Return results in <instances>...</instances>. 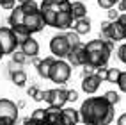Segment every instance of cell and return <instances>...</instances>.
Masks as SVG:
<instances>
[{
	"mask_svg": "<svg viewBox=\"0 0 126 125\" xmlns=\"http://www.w3.org/2000/svg\"><path fill=\"white\" fill-rule=\"evenodd\" d=\"M80 123V113L73 107H62L61 109V125H77Z\"/></svg>",
	"mask_w": 126,
	"mask_h": 125,
	"instance_id": "cell-11",
	"label": "cell"
},
{
	"mask_svg": "<svg viewBox=\"0 0 126 125\" xmlns=\"http://www.w3.org/2000/svg\"><path fill=\"white\" fill-rule=\"evenodd\" d=\"M117 2H119V0H98V5L101 7V9H107L108 11V9H112Z\"/></svg>",
	"mask_w": 126,
	"mask_h": 125,
	"instance_id": "cell-27",
	"label": "cell"
},
{
	"mask_svg": "<svg viewBox=\"0 0 126 125\" xmlns=\"http://www.w3.org/2000/svg\"><path fill=\"white\" fill-rule=\"evenodd\" d=\"M85 52H87V66L96 70L101 66H107L112 50L107 47L103 39H91L85 45Z\"/></svg>",
	"mask_w": 126,
	"mask_h": 125,
	"instance_id": "cell-2",
	"label": "cell"
},
{
	"mask_svg": "<svg viewBox=\"0 0 126 125\" xmlns=\"http://www.w3.org/2000/svg\"><path fill=\"white\" fill-rule=\"evenodd\" d=\"M30 61H32V64H34V66H37V64L41 63V59H39V57H37V55H36V57H32V59H30Z\"/></svg>",
	"mask_w": 126,
	"mask_h": 125,
	"instance_id": "cell-40",
	"label": "cell"
},
{
	"mask_svg": "<svg viewBox=\"0 0 126 125\" xmlns=\"http://www.w3.org/2000/svg\"><path fill=\"white\" fill-rule=\"evenodd\" d=\"M45 102L48 105H55V107H62L68 102V89L64 88H55V89H46L45 91Z\"/></svg>",
	"mask_w": 126,
	"mask_h": 125,
	"instance_id": "cell-7",
	"label": "cell"
},
{
	"mask_svg": "<svg viewBox=\"0 0 126 125\" xmlns=\"http://www.w3.org/2000/svg\"><path fill=\"white\" fill-rule=\"evenodd\" d=\"M73 29H75V32H77L78 36H85V34H89L91 32V20L87 18H80V20H75L73 22Z\"/></svg>",
	"mask_w": 126,
	"mask_h": 125,
	"instance_id": "cell-16",
	"label": "cell"
},
{
	"mask_svg": "<svg viewBox=\"0 0 126 125\" xmlns=\"http://www.w3.org/2000/svg\"><path fill=\"white\" fill-rule=\"evenodd\" d=\"M20 43L16 41L11 27H0V52L2 55H11L14 50H18Z\"/></svg>",
	"mask_w": 126,
	"mask_h": 125,
	"instance_id": "cell-5",
	"label": "cell"
},
{
	"mask_svg": "<svg viewBox=\"0 0 126 125\" xmlns=\"http://www.w3.org/2000/svg\"><path fill=\"white\" fill-rule=\"evenodd\" d=\"M7 68H9L7 72H9V75H11V73H14V72H18V70H21V64H16L14 61H11L9 64H7Z\"/></svg>",
	"mask_w": 126,
	"mask_h": 125,
	"instance_id": "cell-33",
	"label": "cell"
},
{
	"mask_svg": "<svg viewBox=\"0 0 126 125\" xmlns=\"http://www.w3.org/2000/svg\"><path fill=\"white\" fill-rule=\"evenodd\" d=\"M16 2H20V5H21V4H27V2H32V0H16Z\"/></svg>",
	"mask_w": 126,
	"mask_h": 125,
	"instance_id": "cell-42",
	"label": "cell"
},
{
	"mask_svg": "<svg viewBox=\"0 0 126 125\" xmlns=\"http://www.w3.org/2000/svg\"><path fill=\"white\" fill-rule=\"evenodd\" d=\"M101 86V80L98 79L96 73H91V75H85V77L82 79V91L85 95H94L96 91L99 89Z\"/></svg>",
	"mask_w": 126,
	"mask_h": 125,
	"instance_id": "cell-10",
	"label": "cell"
},
{
	"mask_svg": "<svg viewBox=\"0 0 126 125\" xmlns=\"http://www.w3.org/2000/svg\"><path fill=\"white\" fill-rule=\"evenodd\" d=\"M16 4V0H0V9H5V11H13L14 9V5Z\"/></svg>",
	"mask_w": 126,
	"mask_h": 125,
	"instance_id": "cell-29",
	"label": "cell"
},
{
	"mask_svg": "<svg viewBox=\"0 0 126 125\" xmlns=\"http://www.w3.org/2000/svg\"><path fill=\"white\" fill-rule=\"evenodd\" d=\"M20 50H21L27 57H30V59H32V57H36V55L39 54V43L30 36L29 39H25L23 43H20Z\"/></svg>",
	"mask_w": 126,
	"mask_h": 125,
	"instance_id": "cell-14",
	"label": "cell"
},
{
	"mask_svg": "<svg viewBox=\"0 0 126 125\" xmlns=\"http://www.w3.org/2000/svg\"><path fill=\"white\" fill-rule=\"evenodd\" d=\"M32 98H34L36 102H43V100H45V91H41V89H37V91H36V95L32 97Z\"/></svg>",
	"mask_w": 126,
	"mask_h": 125,
	"instance_id": "cell-35",
	"label": "cell"
},
{
	"mask_svg": "<svg viewBox=\"0 0 126 125\" xmlns=\"http://www.w3.org/2000/svg\"><path fill=\"white\" fill-rule=\"evenodd\" d=\"M2 57H4V55H2V52H0V61H2Z\"/></svg>",
	"mask_w": 126,
	"mask_h": 125,
	"instance_id": "cell-43",
	"label": "cell"
},
{
	"mask_svg": "<svg viewBox=\"0 0 126 125\" xmlns=\"http://www.w3.org/2000/svg\"><path fill=\"white\" fill-rule=\"evenodd\" d=\"M11 80H13L14 86L23 88L25 84H27V73H25V70H18V72L11 73Z\"/></svg>",
	"mask_w": 126,
	"mask_h": 125,
	"instance_id": "cell-20",
	"label": "cell"
},
{
	"mask_svg": "<svg viewBox=\"0 0 126 125\" xmlns=\"http://www.w3.org/2000/svg\"><path fill=\"white\" fill-rule=\"evenodd\" d=\"M23 20H25V13L21 9V5L14 7L9 14V27H14V25H23Z\"/></svg>",
	"mask_w": 126,
	"mask_h": 125,
	"instance_id": "cell-17",
	"label": "cell"
},
{
	"mask_svg": "<svg viewBox=\"0 0 126 125\" xmlns=\"http://www.w3.org/2000/svg\"><path fill=\"white\" fill-rule=\"evenodd\" d=\"M108 38H110L114 43L123 41V39H126V29L117 20L115 22H110V27H108Z\"/></svg>",
	"mask_w": 126,
	"mask_h": 125,
	"instance_id": "cell-12",
	"label": "cell"
},
{
	"mask_svg": "<svg viewBox=\"0 0 126 125\" xmlns=\"http://www.w3.org/2000/svg\"><path fill=\"white\" fill-rule=\"evenodd\" d=\"M11 30H13V34H14V38H16V41L18 43H23L25 39H29L32 34L27 30V27L25 25H14V27H11Z\"/></svg>",
	"mask_w": 126,
	"mask_h": 125,
	"instance_id": "cell-19",
	"label": "cell"
},
{
	"mask_svg": "<svg viewBox=\"0 0 126 125\" xmlns=\"http://www.w3.org/2000/svg\"><path fill=\"white\" fill-rule=\"evenodd\" d=\"M23 125H46L45 122H32L30 118H25L23 120Z\"/></svg>",
	"mask_w": 126,
	"mask_h": 125,
	"instance_id": "cell-36",
	"label": "cell"
},
{
	"mask_svg": "<svg viewBox=\"0 0 126 125\" xmlns=\"http://www.w3.org/2000/svg\"><path fill=\"white\" fill-rule=\"evenodd\" d=\"M18 105L9 98H0V125H16Z\"/></svg>",
	"mask_w": 126,
	"mask_h": 125,
	"instance_id": "cell-4",
	"label": "cell"
},
{
	"mask_svg": "<svg viewBox=\"0 0 126 125\" xmlns=\"http://www.w3.org/2000/svg\"><path fill=\"white\" fill-rule=\"evenodd\" d=\"M36 91H37L36 86H30V88H27V95H29V97H34V95H36Z\"/></svg>",
	"mask_w": 126,
	"mask_h": 125,
	"instance_id": "cell-39",
	"label": "cell"
},
{
	"mask_svg": "<svg viewBox=\"0 0 126 125\" xmlns=\"http://www.w3.org/2000/svg\"><path fill=\"white\" fill-rule=\"evenodd\" d=\"M27 59H29V57L25 55L21 50H14V52L11 54V61H14L16 64H25V63H27Z\"/></svg>",
	"mask_w": 126,
	"mask_h": 125,
	"instance_id": "cell-24",
	"label": "cell"
},
{
	"mask_svg": "<svg viewBox=\"0 0 126 125\" xmlns=\"http://www.w3.org/2000/svg\"><path fill=\"white\" fill-rule=\"evenodd\" d=\"M78 100V93L75 89H68V102H77Z\"/></svg>",
	"mask_w": 126,
	"mask_h": 125,
	"instance_id": "cell-34",
	"label": "cell"
},
{
	"mask_svg": "<svg viewBox=\"0 0 126 125\" xmlns=\"http://www.w3.org/2000/svg\"><path fill=\"white\" fill-rule=\"evenodd\" d=\"M69 77H71V66L68 64V61H64V59H55L52 70H50L48 79L52 80V82H55V84L64 86L66 82L69 80Z\"/></svg>",
	"mask_w": 126,
	"mask_h": 125,
	"instance_id": "cell-3",
	"label": "cell"
},
{
	"mask_svg": "<svg viewBox=\"0 0 126 125\" xmlns=\"http://www.w3.org/2000/svg\"><path fill=\"white\" fill-rule=\"evenodd\" d=\"M77 125H80V123H77Z\"/></svg>",
	"mask_w": 126,
	"mask_h": 125,
	"instance_id": "cell-44",
	"label": "cell"
},
{
	"mask_svg": "<svg viewBox=\"0 0 126 125\" xmlns=\"http://www.w3.org/2000/svg\"><path fill=\"white\" fill-rule=\"evenodd\" d=\"M119 9H114V7H112V9H108V22H115L117 18H119Z\"/></svg>",
	"mask_w": 126,
	"mask_h": 125,
	"instance_id": "cell-32",
	"label": "cell"
},
{
	"mask_svg": "<svg viewBox=\"0 0 126 125\" xmlns=\"http://www.w3.org/2000/svg\"><path fill=\"white\" fill-rule=\"evenodd\" d=\"M117 57H119V61L126 64V43H123L119 48H117Z\"/></svg>",
	"mask_w": 126,
	"mask_h": 125,
	"instance_id": "cell-31",
	"label": "cell"
},
{
	"mask_svg": "<svg viewBox=\"0 0 126 125\" xmlns=\"http://www.w3.org/2000/svg\"><path fill=\"white\" fill-rule=\"evenodd\" d=\"M66 38H68V43H69L71 48L82 43V41H80V36L77 34V32H73V30H71V32H66Z\"/></svg>",
	"mask_w": 126,
	"mask_h": 125,
	"instance_id": "cell-25",
	"label": "cell"
},
{
	"mask_svg": "<svg viewBox=\"0 0 126 125\" xmlns=\"http://www.w3.org/2000/svg\"><path fill=\"white\" fill-rule=\"evenodd\" d=\"M21 9H23V13L25 14H30V13H36V11H39V5L32 0V2H27V4H21Z\"/></svg>",
	"mask_w": 126,
	"mask_h": 125,
	"instance_id": "cell-26",
	"label": "cell"
},
{
	"mask_svg": "<svg viewBox=\"0 0 126 125\" xmlns=\"http://www.w3.org/2000/svg\"><path fill=\"white\" fill-rule=\"evenodd\" d=\"M16 105H18V109H23V107H25V102H23V100H20Z\"/></svg>",
	"mask_w": 126,
	"mask_h": 125,
	"instance_id": "cell-41",
	"label": "cell"
},
{
	"mask_svg": "<svg viewBox=\"0 0 126 125\" xmlns=\"http://www.w3.org/2000/svg\"><path fill=\"white\" fill-rule=\"evenodd\" d=\"M71 16L73 20H80L87 16V7L83 2H71Z\"/></svg>",
	"mask_w": 126,
	"mask_h": 125,
	"instance_id": "cell-18",
	"label": "cell"
},
{
	"mask_svg": "<svg viewBox=\"0 0 126 125\" xmlns=\"http://www.w3.org/2000/svg\"><path fill=\"white\" fill-rule=\"evenodd\" d=\"M103 98H105L110 105H114V107H115V104H119V100H121V97H119L117 91H107V93L103 95Z\"/></svg>",
	"mask_w": 126,
	"mask_h": 125,
	"instance_id": "cell-21",
	"label": "cell"
},
{
	"mask_svg": "<svg viewBox=\"0 0 126 125\" xmlns=\"http://www.w3.org/2000/svg\"><path fill=\"white\" fill-rule=\"evenodd\" d=\"M117 125H126V113H123L119 118H117Z\"/></svg>",
	"mask_w": 126,
	"mask_h": 125,
	"instance_id": "cell-38",
	"label": "cell"
},
{
	"mask_svg": "<svg viewBox=\"0 0 126 125\" xmlns=\"http://www.w3.org/2000/svg\"><path fill=\"white\" fill-rule=\"evenodd\" d=\"M117 9H119V13H126V0H119L117 2Z\"/></svg>",
	"mask_w": 126,
	"mask_h": 125,
	"instance_id": "cell-37",
	"label": "cell"
},
{
	"mask_svg": "<svg viewBox=\"0 0 126 125\" xmlns=\"http://www.w3.org/2000/svg\"><path fill=\"white\" fill-rule=\"evenodd\" d=\"M94 73L98 75V79L101 80V82H107V73H108V68L107 66H101V68H96Z\"/></svg>",
	"mask_w": 126,
	"mask_h": 125,
	"instance_id": "cell-28",
	"label": "cell"
},
{
	"mask_svg": "<svg viewBox=\"0 0 126 125\" xmlns=\"http://www.w3.org/2000/svg\"><path fill=\"white\" fill-rule=\"evenodd\" d=\"M53 63H55V57H53V55H50V57H45V59H41V63L36 66V68H37V75H39L41 79H48L50 70H52Z\"/></svg>",
	"mask_w": 126,
	"mask_h": 125,
	"instance_id": "cell-15",
	"label": "cell"
},
{
	"mask_svg": "<svg viewBox=\"0 0 126 125\" xmlns=\"http://www.w3.org/2000/svg\"><path fill=\"white\" fill-rule=\"evenodd\" d=\"M119 75H121V70H119V68H108L107 82H110V84H117V80H119Z\"/></svg>",
	"mask_w": 126,
	"mask_h": 125,
	"instance_id": "cell-22",
	"label": "cell"
},
{
	"mask_svg": "<svg viewBox=\"0 0 126 125\" xmlns=\"http://www.w3.org/2000/svg\"><path fill=\"white\" fill-rule=\"evenodd\" d=\"M78 113L83 125H110L115 116L114 105H110L103 97H89L83 100Z\"/></svg>",
	"mask_w": 126,
	"mask_h": 125,
	"instance_id": "cell-1",
	"label": "cell"
},
{
	"mask_svg": "<svg viewBox=\"0 0 126 125\" xmlns=\"http://www.w3.org/2000/svg\"><path fill=\"white\" fill-rule=\"evenodd\" d=\"M73 22H75V20H73V16H71V11H59V13H57V18H55V25H53V27L64 30V29L73 27Z\"/></svg>",
	"mask_w": 126,
	"mask_h": 125,
	"instance_id": "cell-13",
	"label": "cell"
},
{
	"mask_svg": "<svg viewBox=\"0 0 126 125\" xmlns=\"http://www.w3.org/2000/svg\"><path fill=\"white\" fill-rule=\"evenodd\" d=\"M29 118H30L32 122H45V118H46V109H41V107H37V109L32 111V114L29 116Z\"/></svg>",
	"mask_w": 126,
	"mask_h": 125,
	"instance_id": "cell-23",
	"label": "cell"
},
{
	"mask_svg": "<svg viewBox=\"0 0 126 125\" xmlns=\"http://www.w3.org/2000/svg\"><path fill=\"white\" fill-rule=\"evenodd\" d=\"M69 50H71V47L68 43L66 34H57L50 39V52H52V55L55 59H66Z\"/></svg>",
	"mask_w": 126,
	"mask_h": 125,
	"instance_id": "cell-6",
	"label": "cell"
},
{
	"mask_svg": "<svg viewBox=\"0 0 126 125\" xmlns=\"http://www.w3.org/2000/svg\"><path fill=\"white\" fill-rule=\"evenodd\" d=\"M23 25L27 27V30L30 32V34H36V32H41L45 29V22H43V16H41L39 11L30 13V14H25Z\"/></svg>",
	"mask_w": 126,
	"mask_h": 125,
	"instance_id": "cell-9",
	"label": "cell"
},
{
	"mask_svg": "<svg viewBox=\"0 0 126 125\" xmlns=\"http://www.w3.org/2000/svg\"><path fill=\"white\" fill-rule=\"evenodd\" d=\"M68 64L71 68H78V66H85L87 64V52H85V45L80 43L77 47H73L68 54Z\"/></svg>",
	"mask_w": 126,
	"mask_h": 125,
	"instance_id": "cell-8",
	"label": "cell"
},
{
	"mask_svg": "<svg viewBox=\"0 0 126 125\" xmlns=\"http://www.w3.org/2000/svg\"><path fill=\"white\" fill-rule=\"evenodd\" d=\"M117 88H119V91L126 93V72H121L119 80H117Z\"/></svg>",
	"mask_w": 126,
	"mask_h": 125,
	"instance_id": "cell-30",
	"label": "cell"
}]
</instances>
